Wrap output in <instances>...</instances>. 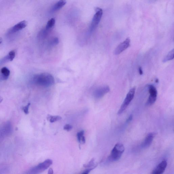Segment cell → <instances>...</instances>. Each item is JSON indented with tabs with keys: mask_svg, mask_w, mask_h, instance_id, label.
<instances>
[{
	"mask_svg": "<svg viewBox=\"0 0 174 174\" xmlns=\"http://www.w3.org/2000/svg\"><path fill=\"white\" fill-rule=\"evenodd\" d=\"M33 79L36 84L44 87L51 86L55 83V79L52 75L47 73L36 75Z\"/></svg>",
	"mask_w": 174,
	"mask_h": 174,
	"instance_id": "6da1fadb",
	"label": "cell"
},
{
	"mask_svg": "<svg viewBox=\"0 0 174 174\" xmlns=\"http://www.w3.org/2000/svg\"><path fill=\"white\" fill-rule=\"evenodd\" d=\"M125 150V148L123 144L117 143L114 147L109 156V160L112 161L119 160L121 158L122 154Z\"/></svg>",
	"mask_w": 174,
	"mask_h": 174,
	"instance_id": "7a4b0ae2",
	"label": "cell"
},
{
	"mask_svg": "<svg viewBox=\"0 0 174 174\" xmlns=\"http://www.w3.org/2000/svg\"><path fill=\"white\" fill-rule=\"evenodd\" d=\"M52 164V160L49 159L46 160L29 170L27 174H39L48 169Z\"/></svg>",
	"mask_w": 174,
	"mask_h": 174,
	"instance_id": "3957f363",
	"label": "cell"
},
{
	"mask_svg": "<svg viewBox=\"0 0 174 174\" xmlns=\"http://www.w3.org/2000/svg\"><path fill=\"white\" fill-rule=\"evenodd\" d=\"M136 90L135 87H133L131 89L128 93L126 94V97L122 103L121 107L119 109L117 113L118 114L120 115L123 113L124 111L127 108L129 104L132 100L134 97L135 94Z\"/></svg>",
	"mask_w": 174,
	"mask_h": 174,
	"instance_id": "277c9868",
	"label": "cell"
},
{
	"mask_svg": "<svg viewBox=\"0 0 174 174\" xmlns=\"http://www.w3.org/2000/svg\"><path fill=\"white\" fill-rule=\"evenodd\" d=\"M148 91L150 96L146 104L147 106H150L156 102L158 92L155 87L152 85L148 86Z\"/></svg>",
	"mask_w": 174,
	"mask_h": 174,
	"instance_id": "5b68a950",
	"label": "cell"
},
{
	"mask_svg": "<svg viewBox=\"0 0 174 174\" xmlns=\"http://www.w3.org/2000/svg\"><path fill=\"white\" fill-rule=\"evenodd\" d=\"M103 14V11L102 9H96V13L94 14L92 20L91 26L90 27V31L92 33L99 23Z\"/></svg>",
	"mask_w": 174,
	"mask_h": 174,
	"instance_id": "8992f818",
	"label": "cell"
},
{
	"mask_svg": "<svg viewBox=\"0 0 174 174\" xmlns=\"http://www.w3.org/2000/svg\"><path fill=\"white\" fill-rule=\"evenodd\" d=\"M130 40L129 38H127L123 42L120 44L115 49L114 53L115 55H119L125 50L129 46Z\"/></svg>",
	"mask_w": 174,
	"mask_h": 174,
	"instance_id": "52a82bcc",
	"label": "cell"
},
{
	"mask_svg": "<svg viewBox=\"0 0 174 174\" xmlns=\"http://www.w3.org/2000/svg\"><path fill=\"white\" fill-rule=\"evenodd\" d=\"M110 91V88L108 86H104L97 89L94 92V97L96 99H100Z\"/></svg>",
	"mask_w": 174,
	"mask_h": 174,
	"instance_id": "ba28073f",
	"label": "cell"
},
{
	"mask_svg": "<svg viewBox=\"0 0 174 174\" xmlns=\"http://www.w3.org/2000/svg\"><path fill=\"white\" fill-rule=\"evenodd\" d=\"M167 163L166 160H163L156 168L152 174H163L166 168Z\"/></svg>",
	"mask_w": 174,
	"mask_h": 174,
	"instance_id": "9c48e42d",
	"label": "cell"
},
{
	"mask_svg": "<svg viewBox=\"0 0 174 174\" xmlns=\"http://www.w3.org/2000/svg\"><path fill=\"white\" fill-rule=\"evenodd\" d=\"M155 134L154 133H150L146 137L145 140L143 142L141 145L142 148H146L149 147L153 140Z\"/></svg>",
	"mask_w": 174,
	"mask_h": 174,
	"instance_id": "30bf717a",
	"label": "cell"
},
{
	"mask_svg": "<svg viewBox=\"0 0 174 174\" xmlns=\"http://www.w3.org/2000/svg\"><path fill=\"white\" fill-rule=\"evenodd\" d=\"M27 23L26 21H23L17 23L9 31V33H13L24 28L27 26Z\"/></svg>",
	"mask_w": 174,
	"mask_h": 174,
	"instance_id": "8fae6325",
	"label": "cell"
},
{
	"mask_svg": "<svg viewBox=\"0 0 174 174\" xmlns=\"http://www.w3.org/2000/svg\"><path fill=\"white\" fill-rule=\"evenodd\" d=\"M66 1H60L57 2L53 6L52 9L53 12L57 11L60 9L61 8L65 5Z\"/></svg>",
	"mask_w": 174,
	"mask_h": 174,
	"instance_id": "7c38bea8",
	"label": "cell"
},
{
	"mask_svg": "<svg viewBox=\"0 0 174 174\" xmlns=\"http://www.w3.org/2000/svg\"><path fill=\"white\" fill-rule=\"evenodd\" d=\"M1 72L2 74V78L3 80H7L10 75V71L6 67L2 68L1 70Z\"/></svg>",
	"mask_w": 174,
	"mask_h": 174,
	"instance_id": "4fadbf2b",
	"label": "cell"
},
{
	"mask_svg": "<svg viewBox=\"0 0 174 174\" xmlns=\"http://www.w3.org/2000/svg\"><path fill=\"white\" fill-rule=\"evenodd\" d=\"M49 31L46 28L42 29L38 34V38L40 40L44 39L48 35Z\"/></svg>",
	"mask_w": 174,
	"mask_h": 174,
	"instance_id": "5bb4252c",
	"label": "cell"
},
{
	"mask_svg": "<svg viewBox=\"0 0 174 174\" xmlns=\"http://www.w3.org/2000/svg\"><path fill=\"white\" fill-rule=\"evenodd\" d=\"M62 117L59 116L48 115L47 117V119L49 120L51 123L60 121Z\"/></svg>",
	"mask_w": 174,
	"mask_h": 174,
	"instance_id": "9a60e30c",
	"label": "cell"
},
{
	"mask_svg": "<svg viewBox=\"0 0 174 174\" xmlns=\"http://www.w3.org/2000/svg\"><path fill=\"white\" fill-rule=\"evenodd\" d=\"M174 58V49L168 53L166 57H165L163 60V62L164 63L167 62V61L171 60H173Z\"/></svg>",
	"mask_w": 174,
	"mask_h": 174,
	"instance_id": "2e32d148",
	"label": "cell"
},
{
	"mask_svg": "<svg viewBox=\"0 0 174 174\" xmlns=\"http://www.w3.org/2000/svg\"><path fill=\"white\" fill-rule=\"evenodd\" d=\"M55 20L54 18H51L47 22L45 28L49 31H50L55 25Z\"/></svg>",
	"mask_w": 174,
	"mask_h": 174,
	"instance_id": "e0dca14e",
	"label": "cell"
},
{
	"mask_svg": "<svg viewBox=\"0 0 174 174\" xmlns=\"http://www.w3.org/2000/svg\"><path fill=\"white\" fill-rule=\"evenodd\" d=\"M16 56V53L14 50H12L9 53L7 57L8 60L10 61H12L13 60L14 58Z\"/></svg>",
	"mask_w": 174,
	"mask_h": 174,
	"instance_id": "ac0fdd59",
	"label": "cell"
},
{
	"mask_svg": "<svg viewBox=\"0 0 174 174\" xmlns=\"http://www.w3.org/2000/svg\"><path fill=\"white\" fill-rule=\"evenodd\" d=\"M59 43V40L57 38H54L51 40L50 42V45L51 46H53L56 45L58 44Z\"/></svg>",
	"mask_w": 174,
	"mask_h": 174,
	"instance_id": "d6986e66",
	"label": "cell"
},
{
	"mask_svg": "<svg viewBox=\"0 0 174 174\" xmlns=\"http://www.w3.org/2000/svg\"><path fill=\"white\" fill-rule=\"evenodd\" d=\"M85 134L84 131L82 130L81 131L79 132L78 134H77V137L78 139V141L79 142L81 143V138L82 137L84 136V135Z\"/></svg>",
	"mask_w": 174,
	"mask_h": 174,
	"instance_id": "ffe728a7",
	"label": "cell"
},
{
	"mask_svg": "<svg viewBox=\"0 0 174 174\" xmlns=\"http://www.w3.org/2000/svg\"><path fill=\"white\" fill-rule=\"evenodd\" d=\"M30 105H31V103H29L26 106L23 107L22 109L23 112L26 114H28L29 113V109Z\"/></svg>",
	"mask_w": 174,
	"mask_h": 174,
	"instance_id": "44dd1931",
	"label": "cell"
},
{
	"mask_svg": "<svg viewBox=\"0 0 174 174\" xmlns=\"http://www.w3.org/2000/svg\"><path fill=\"white\" fill-rule=\"evenodd\" d=\"M72 126L69 124H66L64 126V129L67 131H70L72 129Z\"/></svg>",
	"mask_w": 174,
	"mask_h": 174,
	"instance_id": "7402d4cb",
	"label": "cell"
},
{
	"mask_svg": "<svg viewBox=\"0 0 174 174\" xmlns=\"http://www.w3.org/2000/svg\"><path fill=\"white\" fill-rule=\"evenodd\" d=\"M94 169V168H91L88 169L87 170L85 171H84L81 174H89V173L92 170Z\"/></svg>",
	"mask_w": 174,
	"mask_h": 174,
	"instance_id": "603a6c76",
	"label": "cell"
},
{
	"mask_svg": "<svg viewBox=\"0 0 174 174\" xmlns=\"http://www.w3.org/2000/svg\"><path fill=\"white\" fill-rule=\"evenodd\" d=\"M133 119V116L132 115H131L128 118V119L126 120V122H127V123H129V122H130L131 121H132Z\"/></svg>",
	"mask_w": 174,
	"mask_h": 174,
	"instance_id": "cb8c5ba5",
	"label": "cell"
},
{
	"mask_svg": "<svg viewBox=\"0 0 174 174\" xmlns=\"http://www.w3.org/2000/svg\"><path fill=\"white\" fill-rule=\"evenodd\" d=\"M85 138L84 136H83L82 137L81 140V142L82 143H85Z\"/></svg>",
	"mask_w": 174,
	"mask_h": 174,
	"instance_id": "d4e9b609",
	"label": "cell"
},
{
	"mask_svg": "<svg viewBox=\"0 0 174 174\" xmlns=\"http://www.w3.org/2000/svg\"><path fill=\"white\" fill-rule=\"evenodd\" d=\"M48 174H53V169L52 168L49 169L48 170Z\"/></svg>",
	"mask_w": 174,
	"mask_h": 174,
	"instance_id": "484cf974",
	"label": "cell"
},
{
	"mask_svg": "<svg viewBox=\"0 0 174 174\" xmlns=\"http://www.w3.org/2000/svg\"><path fill=\"white\" fill-rule=\"evenodd\" d=\"M138 71L139 74L141 75H142L143 74V71L142 68L141 67H139L138 68Z\"/></svg>",
	"mask_w": 174,
	"mask_h": 174,
	"instance_id": "4316f807",
	"label": "cell"
},
{
	"mask_svg": "<svg viewBox=\"0 0 174 174\" xmlns=\"http://www.w3.org/2000/svg\"><path fill=\"white\" fill-rule=\"evenodd\" d=\"M3 98L1 97L0 96V103H1L2 101H3Z\"/></svg>",
	"mask_w": 174,
	"mask_h": 174,
	"instance_id": "83f0119b",
	"label": "cell"
},
{
	"mask_svg": "<svg viewBox=\"0 0 174 174\" xmlns=\"http://www.w3.org/2000/svg\"><path fill=\"white\" fill-rule=\"evenodd\" d=\"M2 42H3V39L1 38L0 37V44Z\"/></svg>",
	"mask_w": 174,
	"mask_h": 174,
	"instance_id": "f1b7e54d",
	"label": "cell"
},
{
	"mask_svg": "<svg viewBox=\"0 0 174 174\" xmlns=\"http://www.w3.org/2000/svg\"><path fill=\"white\" fill-rule=\"evenodd\" d=\"M158 82V79H157V80L156 81V82Z\"/></svg>",
	"mask_w": 174,
	"mask_h": 174,
	"instance_id": "f546056e",
	"label": "cell"
}]
</instances>
